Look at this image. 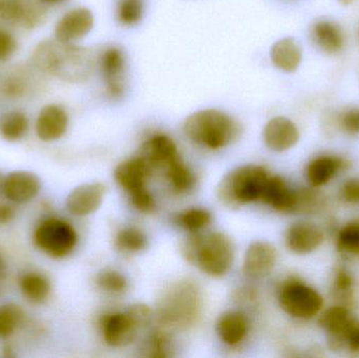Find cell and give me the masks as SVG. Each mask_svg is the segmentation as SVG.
I'll list each match as a JSON object with an SVG mask.
<instances>
[{
	"mask_svg": "<svg viewBox=\"0 0 359 358\" xmlns=\"http://www.w3.org/2000/svg\"><path fill=\"white\" fill-rule=\"evenodd\" d=\"M182 254L188 262L215 277L227 273L234 256L232 242L222 233H191L182 244Z\"/></svg>",
	"mask_w": 359,
	"mask_h": 358,
	"instance_id": "6da1fadb",
	"label": "cell"
},
{
	"mask_svg": "<svg viewBox=\"0 0 359 358\" xmlns=\"http://www.w3.org/2000/svg\"><path fill=\"white\" fill-rule=\"evenodd\" d=\"M186 137L211 149L227 146L238 134V123L224 111L203 109L192 113L184 123Z\"/></svg>",
	"mask_w": 359,
	"mask_h": 358,
	"instance_id": "7a4b0ae2",
	"label": "cell"
},
{
	"mask_svg": "<svg viewBox=\"0 0 359 358\" xmlns=\"http://www.w3.org/2000/svg\"><path fill=\"white\" fill-rule=\"evenodd\" d=\"M267 170L259 165H243L228 172L217 186V198L228 207H240L251 202L261 201Z\"/></svg>",
	"mask_w": 359,
	"mask_h": 358,
	"instance_id": "3957f363",
	"label": "cell"
},
{
	"mask_svg": "<svg viewBox=\"0 0 359 358\" xmlns=\"http://www.w3.org/2000/svg\"><path fill=\"white\" fill-rule=\"evenodd\" d=\"M153 312L147 305L136 304L126 312L114 313L103 317V338L111 347H123L136 340L139 330L151 323Z\"/></svg>",
	"mask_w": 359,
	"mask_h": 358,
	"instance_id": "277c9868",
	"label": "cell"
},
{
	"mask_svg": "<svg viewBox=\"0 0 359 358\" xmlns=\"http://www.w3.org/2000/svg\"><path fill=\"white\" fill-rule=\"evenodd\" d=\"M198 290L189 282L170 288L160 303L161 323L168 327L189 325L198 315Z\"/></svg>",
	"mask_w": 359,
	"mask_h": 358,
	"instance_id": "5b68a950",
	"label": "cell"
},
{
	"mask_svg": "<svg viewBox=\"0 0 359 358\" xmlns=\"http://www.w3.org/2000/svg\"><path fill=\"white\" fill-rule=\"evenodd\" d=\"M34 241L41 252L52 258L69 256L77 244V233L69 223L61 219L42 221L34 233Z\"/></svg>",
	"mask_w": 359,
	"mask_h": 358,
	"instance_id": "8992f818",
	"label": "cell"
},
{
	"mask_svg": "<svg viewBox=\"0 0 359 358\" xmlns=\"http://www.w3.org/2000/svg\"><path fill=\"white\" fill-rule=\"evenodd\" d=\"M280 305L290 317L310 319L322 310L324 300L313 288L299 280L290 279L280 289Z\"/></svg>",
	"mask_w": 359,
	"mask_h": 358,
	"instance_id": "52a82bcc",
	"label": "cell"
},
{
	"mask_svg": "<svg viewBox=\"0 0 359 358\" xmlns=\"http://www.w3.org/2000/svg\"><path fill=\"white\" fill-rule=\"evenodd\" d=\"M355 317L349 307L344 305L330 307L320 315V327L327 333L329 348L341 350L346 348L348 334L356 324Z\"/></svg>",
	"mask_w": 359,
	"mask_h": 358,
	"instance_id": "ba28073f",
	"label": "cell"
},
{
	"mask_svg": "<svg viewBox=\"0 0 359 358\" xmlns=\"http://www.w3.org/2000/svg\"><path fill=\"white\" fill-rule=\"evenodd\" d=\"M94 27V15L88 8H72L55 25L57 41L73 44L86 37Z\"/></svg>",
	"mask_w": 359,
	"mask_h": 358,
	"instance_id": "9c48e42d",
	"label": "cell"
},
{
	"mask_svg": "<svg viewBox=\"0 0 359 358\" xmlns=\"http://www.w3.org/2000/svg\"><path fill=\"white\" fill-rule=\"evenodd\" d=\"M126 56L119 48L111 46L100 57V71L109 98L119 99L126 92Z\"/></svg>",
	"mask_w": 359,
	"mask_h": 358,
	"instance_id": "30bf717a",
	"label": "cell"
},
{
	"mask_svg": "<svg viewBox=\"0 0 359 358\" xmlns=\"http://www.w3.org/2000/svg\"><path fill=\"white\" fill-rule=\"evenodd\" d=\"M278 260L276 247L268 242H253L245 254L243 271L251 279H261L273 270Z\"/></svg>",
	"mask_w": 359,
	"mask_h": 358,
	"instance_id": "8fae6325",
	"label": "cell"
},
{
	"mask_svg": "<svg viewBox=\"0 0 359 358\" xmlns=\"http://www.w3.org/2000/svg\"><path fill=\"white\" fill-rule=\"evenodd\" d=\"M105 193L107 187L100 182L80 185L67 195V210L74 216H88L100 207Z\"/></svg>",
	"mask_w": 359,
	"mask_h": 358,
	"instance_id": "7c38bea8",
	"label": "cell"
},
{
	"mask_svg": "<svg viewBox=\"0 0 359 358\" xmlns=\"http://www.w3.org/2000/svg\"><path fill=\"white\" fill-rule=\"evenodd\" d=\"M266 146L276 153L289 151L299 140V132L294 122L286 117H274L264 128Z\"/></svg>",
	"mask_w": 359,
	"mask_h": 358,
	"instance_id": "4fadbf2b",
	"label": "cell"
},
{
	"mask_svg": "<svg viewBox=\"0 0 359 358\" xmlns=\"http://www.w3.org/2000/svg\"><path fill=\"white\" fill-rule=\"evenodd\" d=\"M325 240L324 231L314 223L299 221L289 227L286 245L297 254H308L318 249Z\"/></svg>",
	"mask_w": 359,
	"mask_h": 358,
	"instance_id": "5bb4252c",
	"label": "cell"
},
{
	"mask_svg": "<svg viewBox=\"0 0 359 358\" xmlns=\"http://www.w3.org/2000/svg\"><path fill=\"white\" fill-rule=\"evenodd\" d=\"M69 128V115L58 104H48L42 107L36 119L35 130L38 138L44 142L59 140L65 136Z\"/></svg>",
	"mask_w": 359,
	"mask_h": 358,
	"instance_id": "9a60e30c",
	"label": "cell"
},
{
	"mask_svg": "<svg viewBox=\"0 0 359 358\" xmlns=\"http://www.w3.org/2000/svg\"><path fill=\"white\" fill-rule=\"evenodd\" d=\"M39 178L33 172L17 170L6 176L2 184V191L8 201L23 204L32 201L39 193Z\"/></svg>",
	"mask_w": 359,
	"mask_h": 358,
	"instance_id": "2e32d148",
	"label": "cell"
},
{
	"mask_svg": "<svg viewBox=\"0 0 359 358\" xmlns=\"http://www.w3.org/2000/svg\"><path fill=\"white\" fill-rule=\"evenodd\" d=\"M141 158L153 168L164 170L180 159L176 143L170 137L163 134L155 135L145 141L141 149Z\"/></svg>",
	"mask_w": 359,
	"mask_h": 358,
	"instance_id": "e0dca14e",
	"label": "cell"
},
{
	"mask_svg": "<svg viewBox=\"0 0 359 358\" xmlns=\"http://www.w3.org/2000/svg\"><path fill=\"white\" fill-rule=\"evenodd\" d=\"M261 201L278 212L294 214L297 203V191L290 188L280 177H269Z\"/></svg>",
	"mask_w": 359,
	"mask_h": 358,
	"instance_id": "ac0fdd59",
	"label": "cell"
},
{
	"mask_svg": "<svg viewBox=\"0 0 359 358\" xmlns=\"http://www.w3.org/2000/svg\"><path fill=\"white\" fill-rule=\"evenodd\" d=\"M151 172V167L142 158H133L122 162L115 170V179L118 184L128 191L134 193L145 188V183Z\"/></svg>",
	"mask_w": 359,
	"mask_h": 358,
	"instance_id": "d6986e66",
	"label": "cell"
},
{
	"mask_svg": "<svg viewBox=\"0 0 359 358\" xmlns=\"http://www.w3.org/2000/svg\"><path fill=\"white\" fill-rule=\"evenodd\" d=\"M345 160L332 156H320L311 160L307 166V180L313 188L324 186L345 170Z\"/></svg>",
	"mask_w": 359,
	"mask_h": 358,
	"instance_id": "ffe728a7",
	"label": "cell"
},
{
	"mask_svg": "<svg viewBox=\"0 0 359 358\" xmlns=\"http://www.w3.org/2000/svg\"><path fill=\"white\" fill-rule=\"evenodd\" d=\"M311 34L314 43L326 54H339L345 46L343 31L332 21H318L312 27Z\"/></svg>",
	"mask_w": 359,
	"mask_h": 358,
	"instance_id": "44dd1931",
	"label": "cell"
},
{
	"mask_svg": "<svg viewBox=\"0 0 359 358\" xmlns=\"http://www.w3.org/2000/svg\"><path fill=\"white\" fill-rule=\"evenodd\" d=\"M302 48L293 38H284L273 44L270 52L272 63L285 73H293L301 64Z\"/></svg>",
	"mask_w": 359,
	"mask_h": 358,
	"instance_id": "7402d4cb",
	"label": "cell"
},
{
	"mask_svg": "<svg viewBox=\"0 0 359 358\" xmlns=\"http://www.w3.org/2000/svg\"><path fill=\"white\" fill-rule=\"evenodd\" d=\"M217 333L225 344L234 346L242 342L248 329L246 317L241 312H227L217 322Z\"/></svg>",
	"mask_w": 359,
	"mask_h": 358,
	"instance_id": "603a6c76",
	"label": "cell"
},
{
	"mask_svg": "<svg viewBox=\"0 0 359 358\" xmlns=\"http://www.w3.org/2000/svg\"><path fill=\"white\" fill-rule=\"evenodd\" d=\"M23 296L29 302L40 304L48 298L50 292V284L48 277L41 273H27L20 277L19 281Z\"/></svg>",
	"mask_w": 359,
	"mask_h": 358,
	"instance_id": "cb8c5ba5",
	"label": "cell"
},
{
	"mask_svg": "<svg viewBox=\"0 0 359 358\" xmlns=\"http://www.w3.org/2000/svg\"><path fill=\"white\" fill-rule=\"evenodd\" d=\"M29 118L20 111H11L0 118V135L4 140H20L29 130Z\"/></svg>",
	"mask_w": 359,
	"mask_h": 358,
	"instance_id": "d4e9b609",
	"label": "cell"
},
{
	"mask_svg": "<svg viewBox=\"0 0 359 358\" xmlns=\"http://www.w3.org/2000/svg\"><path fill=\"white\" fill-rule=\"evenodd\" d=\"M337 247L346 256H359V220L350 221L341 227L337 235Z\"/></svg>",
	"mask_w": 359,
	"mask_h": 358,
	"instance_id": "484cf974",
	"label": "cell"
},
{
	"mask_svg": "<svg viewBox=\"0 0 359 358\" xmlns=\"http://www.w3.org/2000/svg\"><path fill=\"white\" fill-rule=\"evenodd\" d=\"M145 246H147V237L144 233L135 227L122 229L116 237V247L122 252L133 254V252H141L144 249Z\"/></svg>",
	"mask_w": 359,
	"mask_h": 358,
	"instance_id": "4316f807",
	"label": "cell"
},
{
	"mask_svg": "<svg viewBox=\"0 0 359 358\" xmlns=\"http://www.w3.org/2000/svg\"><path fill=\"white\" fill-rule=\"evenodd\" d=\"M166 178L172 184V188L178 193H185L191 188L194 184V176L189 168L182 163L181 159L170 164L165 170Z\"/></svg>",
	"mask_w": 359,
	"mask_h": 358,
	"instance_id": "83f0119b",
	"label": "cell"
},
{
	"mask_svg": "<svg viewBox=\"0 0 359 358\" xmlns=\"http://www.w3.org/2000/svg\"><path fill=\"white\" fill-rule=\"evenodd\" d=\"M23 321V312L14 304L0 306V338H10Z\"/></svg>",
	"mask_w": 359,
	"mask_h": 358,
	"instance_id": "f1b7e54d",
	"label": "cell"
},
{
	"mask_svg": "<svg viewBox=\"0 0 359 358\" xmlns=\"http://www.w3.org/2000/svg\"><path fill=\"white\" fill-rule=\"evenodd\" d=\"M144 14L143 0H119L117 6V18L121 25L133 27L140 22Z\"/></svg>",
	"mask_w": 359,
	"mask_h": 358,
	"instance_id": "f546056e",
	"label": "cell"
},
{
	"mask_svg": "<svg viewBox=\"0 0 359 358\" xmlns=\"http://www.w3.org/2000/svg\"><path fill=\"white\" fill-rule=\"evenodd\" d=\"M178 224L190 233H198L211 222L210 212L203 208H191L185 210L178 216Z\"/></svg>",
	"mask_w": 359,
	"mask_h": 358,
	"instance_id": "4dcf8cb0",
	"label": "cell"
},
{
	"mask_svg": "<svg viewBox=\"0 0 359 358\" xmlns=\"http://www.w3.org/2000/svg\"><path fill=\"white\" fill-rule=\"evenodd\" d=\"M354 280L345 268L337 269L333 282V292L339 300L349 303L353 298Z\"/></svg>",
	"mask_w": 359,
	"mask_h": 358,
	"instance_id": "1f68e13d",
	"label": "cell"
},
{
	"mask_svg": "<svg viewBox=\"0 0 359 358\" xmlns=\"http://www.w3.org/2000/svg\"><path fill=\"white\" fill-rule=\"evenodd\" d=\"M96 283L101 289L111 294H120L126 288V277L115 270H104L99 273Z\"/></svg>",
	"mask_w": 359,
	"mask_h": 358,
	"instance_id": "d6a6232c",
	"label": "cell"
},
{
	"mask_svg": "<svg viewBox=\"0 0 359 358\" xmlns=\"http://www.w3.org/2000/svg\"><path fill=\"white\" fill-rule=\"evenodd\" d=\"M339 125L345 134L358 136L359 135V109H350L343 111L339 117Z\"/></svg>",
	"mask_w": 359,
	"mask_h": 358,
	"instance_id": "836d02e7",
	"label": "cell"
},
{
	"mask_svg": "<svg viewBox=\"0 0 359 358\" xmlns=\"http://www.w3.org/2000/svg\"><path fill=\"white\" fill-rule=\"evenodd\" d=\"M130 199H132L133 204L137 209L142 212H153L155 208V199H154L151 193L145 188L139 189V191H134L130 193Z\"/></svg>",
	"mask_w": 359,
	"mask_h": 358,
	"instance_id": "e575fe53",
	"label": "cell"
},
{
	"mask_svg": "<svg viewBox=\"0 0 359 358\" xmlns=\"http://www.w3.org/2000/svg\"><path fill=\"white\" fill-rule=\"evenodd\" d=\"M17 42L14 36L0 27V61H6L15 54Z\"/></svg>",
	"mask_w": 359,
	"mask_h": 358,
	"instance_id": "d590c367",
	"label": "cell"
},
{
	"mask_svg": "<svg viewBox=\"0 0 359 358\" xmlns=\"http://www.w3.org/2000/svg\"><path fill=\"white\" fill-rule=\"evenodd\" d=\"M341 197L346 203L359 205V178L349 179L344 183Z\"/></svg>",
	"mask_w": 359,
	"mask_h": 358,
	"instance_id": "8d00e7d4",
	"label": "cell"
},
{
	"mask_svg": "<svg viewBox=\"0 0 359 358\" xmlns=\"http://www.w3.org/2000/svg\"><path fill=\"white\" fill-rule=\"evenodd\" d=\"M346 348L349 349L351 352L359 353V323L356 322L355 325L352 328L351 331L348 334Z\"/></svg>",
	"mask_w": 359,
	"mask_h": 358,
	"instance_id": "74e56055",
	"label": "cell"
},
{
	"mask_svg": "<svg viewBox=\"0 0 359 358\" xmlns=\"http://www.w3.org/2000/svg\"><path fill=\"white\" fill-rule=\"evenodd\" d=\"M14 218V208L8 204H0V224H8Z\"/></svg>",
	"mask_w": 359,
	"mask_h": 358,
	"instance_id": "f35d334b",
	"label": "cell"
},
{
	"mask_svg": "<svg viewBox=\"0 0 359 358\" xmlns=\"http://www.w3.org/2000/svg\"><path fill=\"white\" fill-rule=\"evenodd\" d=\"M4 275H6V268H4V261L0 258V281L4 279Z\"/></svg>",
	"mask_w": 359,
	"mask_h": 358,
	"instance_id": "ab89813d",
	"label": "cell"
},
{
	"mask_svg": "<svg viewBox=\"0 0 359 358\" xmlns=\"http://www.w3.org/2000/svg\"><path fill=\"white\" fill-rule=\"evenodd\" d=\"M355 0H339V4H343V6H350V4H353Z\"/></svg>",
	"mask_w": 359,
	"mask_h": 358,
	"instance_id": "60d3db41",
	"label": "cell"
},
{
	"mask_svg": "<svg viewBox=\"0 0 359 358\" xmlns=\"http://www.w3.org/2000/svg\"><path fill=\"white\" fill-rule=\"evenodd\" d=\"M44 1L48 2V4H60V2H62L63 0H44Z\"/></svg>",
	"mask_w": 359,
	"mask_h": 358,
	"instance_id": "b9f144b4",
	"label": "cell"
},
{
	"mask_svg": "<svg viewBox=\"0 0 359 358\" xmlns=\"http://www.w3.org/2000/svg\"><path fill=\"white\" fill-rule=\"evenodd\" d=\"M2 184H4V180H2L1 176H0V188H1Z\"/></svg>",
	"mask_w": 359,
	"mask_h": 358,
	"instance_id": "7bdbcfd3",
	"label": "cell"
}]
</instances>
